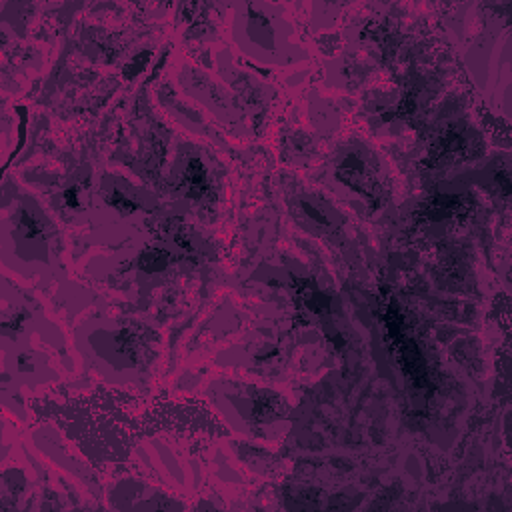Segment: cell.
I'll list each match as a JSON object with an SVG mask.
<instances>
[{"label":"cell","mask_w":512,"mask_h":512,"mask_svg":"<svg viewBox=\"0 0 512 512\" xmlns=\"http://www.w3.org/2000/svg\"><path fill=\"white\" fill-rule=\"evenodd\" d=\"M298 210L302 212L304 216V224L302 226H316V232H326L330 228L336 226V220L332 216V210L330 206L318 202V200H312V198H302L300 204H298Z\"/></svg>","instance_id":"5b68a950"},{"label":"cell","mask_w":512,"mask_h":512,"mask_svg":"<svg viewBox=\"0 0 512 512\" xmlns=\"http://www.w3.org/2000/svg\"><path fill=\"white\" fill-rule=\"evenodd\" d=\"M272 396L274 394L268 392L248 390L224 394V398H216V404L238 430L248 434H266V428L278 432V426L284 420V412L278 408L280 400L272 404Z\"/></svg>","instance_id":"277c9868"},{"label":"cell","mask_w":512,"mask_h":512,"mask_svg":"<svg viewBox=\"0 0 512 512\" xmlns=\"http://www.w3.org/2000/svg\"><path fill=\"white\" fill-rule=\"evenodd\" d=\"M246 14L236 16L234 36L238 44L262 62H278L282 50L290 46V26L278 18L258 10V6H246Z\"/></svg>","instance_id":"3957f363"},{"label":"cell","mask_w":512,"mask_h":512,"mask_svg":"<svg viewBox=\"0 0 512 512\" xmlns=\"http://www.w3.org/2000/svg\"><path fill=\"white\" fill-rule=\"evenodd\" d=\"M4 256H18L20 264L38 270V266H48L52 258V238L50 220L32 202L20 204L10 222L4 226Z\"/></svg>","instance_id":"7a4b0ae2"},{"label":"cell","mask_w":512,"mask_h":512,"mask_svg":"<svg viewBox=\"0 0 512 512\" xmlns=\"http://www.w3.org/2000/svg\"><path fill=\"white\" fill-rule=\"evenodd\" d=\"M82 340L96 370L108 380L128 382L140 372V366L146 364L140 340L126 326L96 324L82 334Z\"/></svg>","instance_id":"6da1fadb"}]
</instances>
